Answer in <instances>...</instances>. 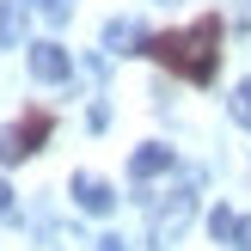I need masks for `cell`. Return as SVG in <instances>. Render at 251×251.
Masks as SVG:
<instances>
[{"label":"cell","instance_id":"1","mask_svg":"<svg viewBox=\"0 0 251 251\" xmlns=\"http://www.w3.org/2000/svg\"><path fill=\"white\" fill-rule=\"evenodd\" d=\"M221 31H227L221 12H202V19L178 25V31L147 37L141 55H153L166 74H178V80H190V86H208V80H215V68H221Z\"/></svg>","mask_w":251,"mask_h":251},{"label":"cell","instance_id":"2","mask_svg":"<svg viewBox=\"0 0 251 251\" xmlns=\"http://www.w3.org/2000/svg\"><path fill=\"white\" fill-rule=\"evenodd\" d=\"M49 129H55V123H49V110H25L19 123H6V129H0V166H19V159H31L37 147L49 141Z\"/></svg>","mask_w":251,"mask_h":251},{"label":"cell","instance_id":"3","mask_svg":"<svg viewBox=\"0 0 251 251\" xmlns=\"http://www.w3.org/2000/svg\"><path fill=\"white\" fill-rule=\"evenodd\" d=\"M190 215H196V184H184V190H172V202L153 208V245H172L190 227Z\"/></svg>","mask_w":251,"mask_h":251},{"label":"cell","instance_id":"4","mask_svg":"<svg viewBox=\"0 0 251 251\" xmlns=\"http://www.w3.org/2000/svg\"><path fill=\"white\" fill-rule=\"evenodd\" d=\"M31 80H43V86H61V80H74V55L61 43H31Z\"/></svg>","mask_w":251,"mask_h":251},{"label":"cell","instance_id":"5","mask_svg":"<svg viewBox=\"0 0 251 251\" xmlns=\"http://www.w3.org/2000/svg\"><path fill=\"white\" fill-rule=\"evenodd\" d=\"M74 202H80L86 215H110V208H117V190H110L104 178H92V172H74Z\"/></svg>","mask_w":251,"mask_h":251},{"label":"cell","instance_id":"6","mask_svg":"<svg viewBox=\"0 0 251 251\" xmlns=\"http://www.w3.org/2000/svg\"><path fill=\"white\" fill-rule=\"evenodd\" d=\"M172 166H178V153L159 147V141H147V147H135V153H129V178H135V184L159 178V172H172Z\"/></svg>","mask_w":251,"mask_h":251},{"label":"cell","instance_id":"7","mask_svg":"<svg viewBox=\"0 0 251 251\" xmlns=\"http://www.w3.org/2000/svg\"><path fill=\"white\" fill-rule=\"evenodd\" d=\"M141 43H147V31L135 19H110L104 25V49H117V55H141Z\"/></svg>","mask_w":251,"mask_h":251},{"label":"cell","instance_id":"8","mask_svg":"<svg viewBox=\"0 0 251 251\" xmlns=\"http://www.w3.org/2000/svg\"><path fill=\"white\" fill-rule=\"evenodd\" d=\"M25 19H31V0H0V49L25 37Z\"/></svg>","mask_w":251,"mask_h":251},{"label":"cell","instance_id":"9","mask_svg":"<svg viewBox=\"0 0 251 251\" xmlns=\"http://www.w3.org/2000/svg\"><path fill=\"white\" fill-rule=\"evenodd\" d=\"M239 221H245V215H233V208H227V202H221V208H215V215H208V233H215V239H221V245H239Z\"/></svg>","mask_w":251,"mask_h":251},{"label":"cell","instance_id":"10","mask_svg":"<svg viewBox=\"0 0 251 251\" xmlns=\"http://www.w3.org/2000/svg\"><path fill=\"white\" fill-rule=\"evenodd\" d=\"M227 110H233V123H239V129H251V80H239V86H233Z\"/></svg>","mask_w":251,"mask_h":251},{"label":"cell","instance_id":"11","mask_svg":"<svg viewBox=\"0 0 251 251\" xmlns=\"http://www.w3.org/2000/svg\"><path fill=\"white\" fill-rule=\"evenodd\" d=\"M37 12H43L49 25H68L74 19V0H37Z\"/></svg>","mask_w":251,"mask_h":251},{"label":"cell","instance_id":"12","mask_svg":"<svg viewBox=\"0 0 251 251\" xmlns=\"http://www.w3.org/2000/svg\"><path fill=\"white\" fill-rule=\"evenodd\" d=\"M19 215V202H12V184H0V221H12Z\"/></svg>","mask_w":251,"mask_h":251},{"label":"cell","instance_id":"13","mask_svg":"<svg viewBox=\"0 0 251 251\" xmlns=\"http://www.w3.org/2000/svg\"><path fill=\"white\" fill-rule=\"evenodd\" d=\"M233 251H251V221H239V245Z\"/></svg>","mask_w":251,"mask_h":251},{"label":"cell","instance_id":"14","mask_svg":"<svg viewBox=\"0 0 251 251\" xmlns=\"http://www.w3.org/2000/svg\"><path fill=\"white\" fill-rule=\"evenodd\" d=\"M239 25H251V0H239Z\"/></svg>","mask_w":251,"mask_h":251},{"label":"cell","instance_id":"15","mask_svg":"<svg viewBox=\"0 0 251 251\" xmlns=\"http://www.w3.org/2000/svg\"><path fill=\"white\" fill-rule=\"evenodd\" d=\"M104 251H117V239H104Z\"/></svg>","mask_w":251,"mask_h":251}]
</instances>
